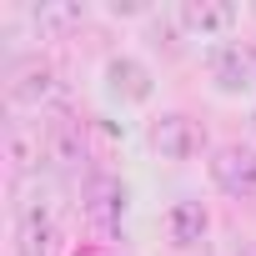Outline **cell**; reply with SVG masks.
Instances as JSON below:
<instances>
[{
    "mask_svg": "<svg viewBox=\"0 0 256 256\" xmlns=\"http://www.w3.org/2000/svg\"><path fill=\"white\" fill-rule=\"evenodd\" d=\"M60 251V206L56 191L26 181L16 191V256H56Z\"/></svg>",
    "mask_w": 256,
    "mask_h": 256,
    "instance_id": "cell-1",
    "label": "cell"
},
{
    "mask_svg": "<svg viewBox=\"0 0 256 256\" xmlns=\"http://www.w3.org/2000/svg\"><path fill=\"white\" fill-rule=\"evenodd\" d=\"M176 26L186 30V40H231V30L241 26V10L226 0H186L176 6Z\"/></svg>",
    "mask_w": 256,
    "mask_h": 256,
    "instance_id": "cell-9",
    "label": "cell"
},
{
    "mask_svg": "<svg viewBox=\"0 0 256 256\" xmlns=\"http://www.w3.org/2000/svg\"><path fill=\"white\" fill-rule=\"evenodd\" d=\"M80 20H86V6H40V10H30V26H36L40 40H56V36L76 30Z\"/></svg>",
    "mask_w": 256,
    "mask_h": 256,
    "instance_id": "cell-11",
    "label": "cell"
},
{
    "mask_svg": "<svg viewBox=\"0 0 256 256\" xmlns=\"http://www.w3.org/2000/svg\"><path fill=\"white\" fill-rule=\"evenodd\" d=\"M251 136H256V110H251Z\"/></svg>",
    "mask_w": 256,
    "mask_h": 256,
    "instance_id": "cell-13",
    "label": "cell"
},
{
    "mask_svg": "<svg viewBox=\"0 0 256 256\" xmlns=\"http://www.w3.org/2000/svg\"><path fill=\"white\" fill-rule=\"evenodd\" d=\"M206 176H211V186L226 201H251L256 196V141H226V146H216L211 161H206Z\"/></svg>",
    "mask_w": 256,
    "mask_h": 256,
    "instance_id": "cell-5",
    "label": "cell"
},
{
    "mask_svg": "<svg viewBox=\"0 0 256 256\" xmlns=\"http://www.w3.org/2000/svg\"><path fill=\"white\" fill-rule=\"evenodd\" d=\"M80 216L96 231V241H116L126 221V181L116 171H90L80 186Z\"/></svg>",
    "mask_w": 256,
    "mask_h": 256,
    "instance_id": "cell-3",
    "label": "cell"
},
{
    "mask_svg": "<svg viewBox=\"0 0 256 256\" xmlns=\"http://www.w3.org/2000/svg\"><path fill=\"white\" fill-rule=\"evenodd\" d=\"M100 90H106L116 106H151V96H156V70H151L141 56H131V50H116V56H106V66H100Z\"/></svg>",
    "mask_w": 256,
    "mask_h": 256,
    "instance_id": "cell-6",
    "label": "cell"
},
{
    "mask_svg": "<svg viewBox=\"0 0 256 256\" xmlns=\"http://www.w3.org/2000/svg\"><path fill=\"white\" fill-rule=\"evenodd\" d=\"M151 151L161 161H196L206 151V126L191 116V110H161L151 120Z\"/></svg>",
    "mask_w": 256,
    "mask_h": 256,
    "instance_id": "cell-7",
    "label": "cell"
},
{
    "mask_svg": "<svg viewBox=\"0 0 256 256\" xmlns=\"http://www.w3.org/2000/svg\"><path fill=\"white\" fill-rule=\"evenodd\" d=\"M161 226H166V241H171L176 251H191V246H201V241H206V231H211V211H206V201L181 196V201H171V206H166Z\"/></svg>",
    "mask_w": 256,
    "mask_h": 256,
    "instance_id": "cell-10",
    "label": "cell"
},
{
    "mask_svg": "<svg viewBox=\"0 0 256 256\" xmlns=\"http://www.w3.org/2000/svg\"><path fill=\"white\" fill-rule=\"evenodd\" d=\"M241 256H256V241H251V246H246V251H241Z\"/></svg>",
    "mask_w": 256,
    "mask_h": 256,
    "instance_id": "cell-12",
    "label": "cell"
},
{
    "mask_svg": "<svg viewBox=\"0 0 256 256\" xmlns=\"http://www.w3.org/2000/svg\"><path fill=\"white\" fill-rule=\"evenodd\" d=\"M206 76L216 96H256V40H221L206 50Z\"/></svg>",
    "mask_w": 256,
    "mask_h": 256,
    "instance_id": "cell-4",
    "label": "cell"
},
{
    "mask_svg": "<svg viewBox=\"0 0 256 256\" xmlns=\"http://www.w3.org/2000/svg\"><path fill=\"white\" fill-rule=\"evenodd\" d=\"M6 161L10 171L26 181H40V166L50 161V141H46V120L40 116H10L6 120Z\"/></svg>",
    "mask_w": 256,
    "mask_h": 256,
    "instance_id": "cell-8",
    "label": "cell"
},
{
    "mask_svg": "<svg viewBox=\"0 0 256 256\" xmlns=\"http://www.w3.org/2000/svg\"><path fill=\"white\" fill-rule=\"evenodd\" d=\"M6 96H10V106H16L20 116H46L50 106H60V100H66V80H60V66H56L50 56H40V50L20 56V60L10 66Z\"/></svg>",
    "mask_w": 256,
    "mask_h": 256,
    "instance_id": "cell-2",
    "label": "cell"
}]
</instances>
